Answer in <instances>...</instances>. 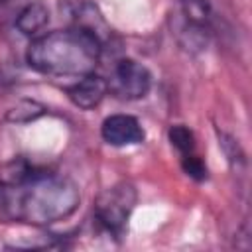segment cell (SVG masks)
I'll return each instance as SVG.
<instances>
[{
    "label": "cell",
    "instance_id": "obj_9",
    "mask_svg": "<svg viewBox=\"0 0 252 252\" xmlns=\"http://www.w3.org/2000/svg\"><path fill=\"white\" fill-rule=\"evenodd\" d=\"M47 22H49V12H47L45 4H41L37 0L26 2L20 8V12L16 14V18H14V26H16V30L22 35H35V33H39L45 28Z\"/></svg>",
    "mask_w": 252,
    "mask_h": 252
},
{
    "label": "cell",
    "instance_id": "obj_6",
    "mask_svg": "<svg viewBox=\"0 0 252 252\" xmlns=\"http://www.w3.org/2000/svg\"><path fill=\"white\" fill-rule=\"evenodd\" d=\"M100 136L108 146L126 148L138 146L146 140V130L142 128L140 120L132 114H110L100 124Z\"/></svg>",
    "mask_w": 252,
    "mask_h": 252
},
{
    "label": "cell",
    "instance_id": "obj_2",
    "mask_svg": "<svg viewBox=\"0 0 252 252\" xmlns=\"http://www.w3.org/2000/svg\"><path fill=\"white\" fill-rule=\"evenodd\" d=\"M104 43L87 28L69 26L32 39L26 49V63L49 77H83L94 73Z\"/></svg>",
    "mask_w": 252,
    "mask_h": 252
},
{
    "label": "cell",
    "instance_id": "obj_5",
    "mask_svg": "<svg viewBox=\"0 0 252 252\" xmlns=\"http://www.w3.org/2000/svg\"><path fill=\"white\" fill-rule=\"evenodd\" d=\"M152 85L154 77L150 69L130 57L118 59L106 77L108 93L120 100H140L152 91Z\"/></svg>",
    "mask_w": 252,
    "mask_h": 252
},
{
    "label": "cell",
    "instance_id": "obj_12",
    "mask_svg": "<svg viewBox=\"0 0 252 252\" xmlns=\"http://www.w3.org/2000/svg\"><path fill=\"white\" fill-rule=\"evenodd\" d=\"M45 112V106L35 102V100H20L14 108H10L6 112V120L8 122H16V124H26L32 122L35 118H39Z\"/></svg>",
    "mask_w": 252,
    "mask_h": 252
},
{
    "label": "cell",
    "instance_id": "obj_3",
    "mask_svg": "<svg viewBox=\"0 0 252 252\" xmlns=\"http://www.w3.org/2000/svg\"><path fill=\"white\" fill-rule=\"evenodd\" d=\"M171 35L189 53H203L215 33V14L207 0H175L169 14Z\"/></svg>",
    "mask_w": 252,
    "mask_h": 252
},
{
    "label": "cell",
    "instance_id": "obj_7",
    "mask_svg": "<svg viewBox=\"0 0 252 252\" xmlns=\"http://www.w3.org/2000/svg\"><path fill=\"white\" fill-rule=\"evenodd\" d=\"M65 93L75 106L83 110H93L104 100V96L108 94V87H106V79L98 77L96 73H89L79 77L73 85H69Z\"/></svg>",
    "mask_w": 252,
    "mask_h": 252
},
{
    "label": "cell",
    "instance_id": "obj_1",
    "mask_svg": "<svg viewBox=\"0 0 252 252\" xmlns=\"http://www.w3.org/2000/svg\"><path fill=\"white\" fill-rule=\"evenodd\" d=\"M79 203L77 183L63 173L20 161L0 175V220L49 226L69 219Z\"/></svg>",
    "mask_w": 252,
    "mask_h": 252
},
{
    "label": "cell",
    "instance_id": "obj_14",
    "mask_svg": "<svg viewBox=\"0 0 252 252\" xmlns=\"http://www.w3.org/2000/svg\"><path fill=\"white\" fill-rule=\"evenodd\" d=\"M24 4H26L24 0H0V20H4L10 12H14V18H16V14Z\"/></svg>",
    "mask_w": 252,
    "mask_h": 252
},
{
    "label": "cell",
    "instance_id": "obj_11",
    "mask_svg": "<svg viewBox=\"0 0 252 252\" xmlns=\"http://www.w3.org/2000/svg\"><path fill=\"white\" fill-rule=\"evenodd\" d=\"M219 144H220V148H222V152H224V156H226V159H228L232 171L244 173V171H246V156H244V152H242L238 140H234L232 136L220 132V134H219Z\"/></svg>",
    "mask_w": 252,
    "mask_h": 252
},
{
    "label": "cell",
    "instance_id": "obj_4",
    "mask_svg": "<svg viewBox=\"0 0 252 252\" xmlns=\"http://www.w3.org/2000/svg\"><path fill=\"white\" fill-rule=\"evenodd\" d=\"M136 203L138 191L130 181H118L100 191L93 203V222L96 230L116 240L122 238Z\"/></svg>",
    "mask_w": 252,
    "mask_h": 252
},
{
    "label": "cell",
    "instance_id": "obj_8",
    "mask_svg": "<svg viewBox=\"0 0 252 252\" xmlns=\"http://www.w3.org/2000/svg\"><path fill=\"white\" fill-rule=\"evenodd\" d=\"M65 14L71 20V26H81V28L91 30L102 43L110 35V30H108L100 10L91 0H67Z\"/></svg>",
    "mask_w": 252,
    "mask_h": 252
},
{
    "label": "cell",
    "instance_id": "obj_10",
    "mask_svg": "<svg viewBox=\"0 0 252 252\" xmlns=\"http://www.w3.org/2000/svg\"><path fill=\"white\" fill-rule=\"evenodd\" d=\"M167 138L169 144L177 150L179 158L197 154V144H195V134L185 126V124H173L167 130Z\"/></svg>",
    "mask_w": 252,
    "mask_h": 252
},
{
    "label": "cell",
    "instance_id": "obj_13",
    "mask_svg": "<svg viewBox=\"0 0 252 252\" xmlns=\"http://www.w3.org/2000/svg\"><path fill=\"white\" fill-rule=\"evenodd\" d=\"M179 159H181V169L185 171V175H189L195 181H205L207 179V165H205V161L201 159L199 154H191V156H185V158H179Z\"/></svg>",
    "mask_w": 252,
    "mask_h": 252
}]
</instances>
